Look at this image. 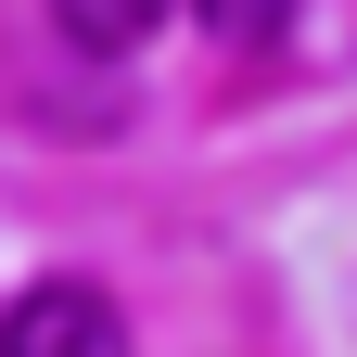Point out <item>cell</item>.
I'll return each mask as SVG.
<instances>
[{
	"mask_svg": "<svg viewBox=\"0 0 357 357\" xmlns=\"http://www.w3.org/2000/svg\"><path fill=\"white\" fill-rule=\"evenodd\" d=\"M192 13H204V38L255 52V38H281V26H294V0H192Z\"/></svg>",
	"mask_w": 357,
	"mask_h": 357,
	"instance_id": "3957f363",
	"label": "cell"
},
{
	"mask_svg": "<svg viewBox=\"0 0 357 357\" xmlns=\"http://www.w3.org/2000/svg\"><path fill=\"white\" fill-rule=\"evenodd\" d=\"M166 13H178V0H52V26L77 38V52H102V64H115V52H141Z\"/></svg>",
	"mask_w": 357,
	"mask_h": 357,
	"instance_id": "7a4b0ae2",
	"label": "cell"
},
{
	"mask_svg": "<svg viewBox=\"0 0 357 357\" xmlns=\"http://www.w3.org/2000/svg\"><path fill=\"white\" fill-rule=\"evenodd\" d=\"M0 357H141L102 281H26L0 306Z\"/></svg>",
	"mask_w": 357,
	"mask_h": 357,
	"instance_id": "6da1fadb",
	"label": "cell"
}]
</instances>
